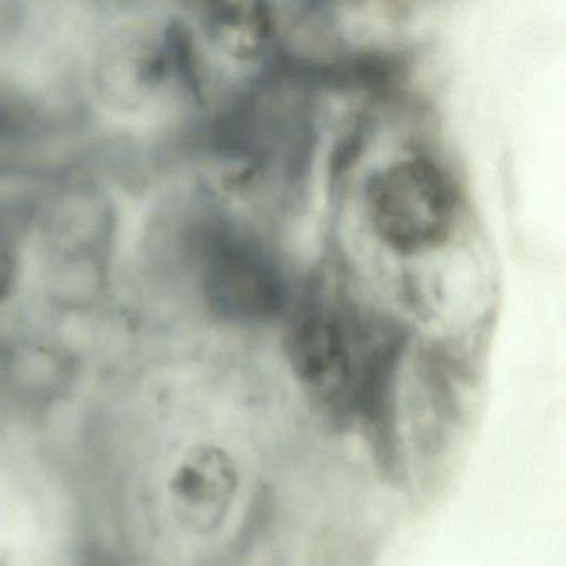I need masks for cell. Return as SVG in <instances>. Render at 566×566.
<instances>
[{"instance_id": "6da1fadb", "label": "cell", "mask_w": 566, "mask_h": 566, "mask_svg": "<svg viewBox=\"0 0 566 566\" xmlns=\"http://www.w3.org/2000/svg\"><path fill=\"white\" fill-rule=\"evenodd\" d=\"M366 203L374 233L400 254L437 250L455 228V190L427 158H406L377 171L367 184Z\"/></svg>"}, {"instance_id": "7a4b0ae2", "label": "cell", "mask_w": 566, "mask_h": 566, "mask_svg": "<svg viewBox=\"0 0 566 566\" xmlns=\"http://www.w3.org/2000/svg\"><path fill=\"white\" fill-rule=\"evenodd\" d=\"M208 303L228 319L261 323L286 303V283L263 244L237 231H214L203 251Z\"/></svg>"}, {"instance_id": "3957f363", "label": "cell", "mask_w": 566, "mask_h": 566, "mask_svg": "<svg viewBox=\"0 0 566 566\" xmlns=\"http://www.w3.org/2000/svg\"><path fill=\"white\" fill-rule=\"evenodd\" d=\"M238 483L237 465L230 455L217 449L198 453L181 480V493L195 522L205 528L223 522Z\"/></svg>"}, {"instance_id": "277c9868", "label": "cell", "mask_w": 566, "mask_h": 566, "mask_svg": "<svg viewBox=\"0 0 566 566\" xmlns=\"http://www.w3.org/2000/svg\"><path fill=\"white\" fill-rule=\"evenodd\" d=\"M214 28L240 54L256 55L271 34V18L263 4L220 6Z\"/></svg>"}, {"instance_id": "5b68a950", "label": "cell", "mask_w": 566, "mask_h": 566, "mask_svg": "<svg viewBox=\"0 0 566 566\" xmlns=\"http://www.w3.org/2000/svg\"><path fill=\"white\" fill-rule=\"evenodd\" d=\"M11 253H9L4 240L0 238V296H2V293H6V290H8L9 283H11Z\"/></svg>"}]
</instances>
